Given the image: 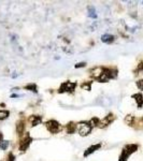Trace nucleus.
<instances>
[{"instance_id": "19", "label": "nucleus", "mask_w": 143, "mask_h": 161, "mask_svg": "<svg viewBox=\"0 0 143 161\" xmlns=\"http://www.w3.org/2000/svg\"><path fill=\"white\" fill-rule=\"evenodd\" d=\"M88 16L92 18H96L97 15H96V11H95L94 7H88Z\"/></svg>"}, {"instance_id": "23", "label": "nucleus", "mask_w": 143, "mask_h": 161, "mask_svg": "<svg viewBox=\"0 0 143 161\" xmlns=\"http://www.w3.org/2000/svg\"><path fill=\"white\" fill-rule=\"evenodd\" d=\"M7 161H15V157H14V155H13L12 153H9Z\"/></svg>"}, {"instance_id": "26", "label": "nucleus", "mask_w": 143, "mask_h": 161, "mask_svg": "<svg viewBox=\"0 0 143 161\" xmlns=\"http://www.w3.org/2000/svg\"><path fill=\"white\" fill-rule=\"evenodd\" d=\"M1 141H3V134H2V132L0 131V142H1Z\"/></svg>"}, {"instance_id": "21", "label": "nucleus", "mask_w": 143, "mask_h": 161, "mask_svg": "<svg viewBox=\"0 0 143 161\" xmlns=\"http://www.w3.org/2000/svg\"><path fill=\"white\" fill-rule=\"evenodd\" d=\"M135 74H139V73H141V72H143V61H141L140 64L137 66V69H135Z\"/></svg>"}, {"instance_id": "11", "label": "nucleus", "mask_w": 143, "mask_h": 161, "mask_svg": "<svg viewBox=\"0 0 143 161\" xmlns=\"http://www.w3.org/2000/svg\"><path fill=\"white\" fill-rule=\"evenodd\" d=\"M25 127H26L25 120L20 119L17 123H16V132H17L20 136H22V134L25 132Z\"/></svg>"}, {"instance_id": "10", "label": "nucleus", "mask_w": 143, "mask_h": 161, "mask_svg": "<svg viewBox=\"0 0 143 161\" xmlns=\"http://www.w3.org/2000/svg\"><path fill=\"white\" fill-rule=\"evenodd\" d=\"M101 41L105 44H111L115 41V37L113 34H110V33H105L101 36Z\"/></svg>"}, {"instance_id": "8", "label": "nucleus", "mask_w": 143, "mask_h": 161, "mask_svg": "<svg viewBox=\"0 0 143 161\" xmlns=\"http://www.w3.org/2000/svg\"><path fill=\"white\" fill-rule=\"evenodd\" d=\"M28 121L30 123L31 127H37L38 125H40L42 123V116L40 115H31L29 116Z\"/></svg>"}, {"instance_id": "7", "label": "nucleus", "mask_w": 143, "mask_h": 161, "mask_svg": "<svg viewBox=\"0 0 143 161\" xmlns=\"http://www.w3.org/2000/svg\"><path fill=\"white\" fill-rule=\"evenodd\" d=\"M115 119V116L114 114H112V113H110V114H108L107 116H105V118L102 120H100V126L99 127H101V128H105V127H108L109 125H111V123H113Z\"/></svg>"}, {"instance_id": "25", "label": "nucleus", "mask_w": 143, "mask_h": 161, "mask_svg": "<svg viewBox=\"0 0 143 161\" xmlns=\"http://www.w3.org/2000/svg\"><path fill=\"white\" fill-rule=\"evenodd\" d=\"M20 97H22V96H20V95H15V94L11 96V98H20Z\"/></svg>"}, {"instance_id": "5", "label": "nucleus", "mask_w": 143, "mask_h": 161, "mask_svg": "<svg viewBox=\"0 0 143 161\" xmlns=\"http://www.w3.org/2000/svg\"><path fill=\"white\" fill-rule=\"evenodd\" d=\"M45 126H46V129L49 130V132L53 133V134H56V133H58L61 130L60 124L55 119L47 120L45 123Z\"/></svg>"}, {"instance_id": "27", "label": "nucleus", "mask_w": 143, "mask_h": 161, "mask_svg": "<svg viewBox=\"0 0 143 161\" xmlns=\"http://www.w3.org/2000/svg\"><path fill=\"white\" fill-rule=\"evenodd\" d=\"M141 125H143V118H141Z\"/></svg>"}, {"instance_id": "9", "label": "nucleus", "mask_w": 143, "mask_h": 161, "mask_svg": "<svg viewBox=\"0 0 143 161\" xmlns=\"http://www.w3.org/2000/svg\"><path fill=\"white\" fill-rule=\"evenodd\" d=\"M101 147V144L100 143H98V144H94V145H92V146H90L88 148L86 149V151H84V154H83V156L84 157H88L90 155H92L93 153H95L96 151H98V149Z\"/></svg>"}, {"instance_id": "12", "label": "nucleus", "mask_w": 143, "mask_h": 161, "mask_svg": "<svg viewBox=\"0 0 143 161\" xmlns=\"http://www.w3.org/2000/svg\"><path fill=\"white\" fill-rule=\"evenodd\" d=\"M132 98L135 99V102H137V105H138L139 109H143V96H142V94H140V92L135 94V95H132Z\"/></svg>"}, {"instance_id": "2", "label": "nucleus", "mask_w": 143, "mask_h": 161, "mask_svg": "<svg viewBox=\"0 0 143 161\" xmlns=\"http://www.w3.org/2000/svg\"><path fill=\"white\" fill-rule=\"evenodd\" d=\"M92 125L90 124V121H80L78 124V131L79 134L81 136H86L92 132Z\"/></svg>"}, {"instance_id": "16", "label": "nucleus", "mask_w": 143, "mask_h": 161, "mask_svg": "<svg viewBox=\"0 0 143 161\" xmlns=\"http://www.w3.org/2000/svg\"><path fill=\"white\" fill-rule=\"evenodd\" d=\"M135 118L133 117L132 115H127L125 118V123L127 124L128 126H132L133 123H135Z\"/></svg>"}, {"instance_id": "15", "label": "nucleus", "mask_w": 143, "mask_h": 161, "mask_svg": "<svg viewBox=\"0 0 143 161\" xmlns=\"http://www.w3.org/2000/svg\"><path fill=\"white\" fill-rule=\"evenodd\" d=\"M9 115H10V112H9V111H7V110L0 111V121L7 119V118L9 117Z\"/></svg>"}, {"instance_id": "18", "label": "nucleus", "mask_w": 143, "mask_h": 161, "mask_svg": "<svg viewBox=\"0 0 143 161\" xmlns=\"http://www.w3.org/2000/svg\"><path fill=\"white\" fill-rule=\"evenodd\" d=\"M90 124L92 125V127H98L100 125V119L98 117H94L90 120Z\"/></svg>"}, {"instance_id": "4", "label": "nucleus", "mask_w": 143, "mask_h": 161, "mask_svg": "<svg viewBox=\"0 0 143 161\" xmlns=\"http://www.w3.org/2000/svg\"><path fill=\"white\" fill-rule=\"evenodd\" d=\"M32 141H33V139L30 136V134H29L28 132H26L25 136H24L23 138H22V140H20V145H18V149H20V151H26L27 149H28L29 146H30Z\"/></svg>"}, {"instance_id": "24", "label": "nucleus", "mask_w": 143, "mask_h": 161, "mask_svg": "<svg viewBox=\"0 0 143 161\" xmlns=\"http://www.w3.org/2000/svg\"><path fill=\"white\" fill-rule=\"evenodd\" d=\"M86 66V64L85 62H80V64H75V68H83V67H85Z\"/></svg>"}, {"instance_id": "17", "label": "nucleus", "mask_w": 143, "mask_h": 161, "mask_svg": "<svg viewBox=\"0 0 143 161\" xmlns=\"http://www.w3.org/2000/svg\"><path fill=\"white\" fill-rule=\"evenodd\" d=\"M9 145H10V142L7 140H3L0 142V149L1 151H5V149H8Z\"/></svg>"}, {"instance_id": "13", "label": "nucleus", "mask_w": 143, "mask_h": 161, "mask_svg": "<svg viewBox=\"0 0 143 161\" xmlns=\"http://www.w3.org/2000/svg\"><path fill=\"white\" fill-rule=\"evenodd\" d=\"M77 129H78V124L73 123V121H71V123L66 125V131H67V133H69V134L74 133L77 131Z\"/></svg>"}, {"instance_id": "14", "label": "nucleus", "mask_w": 143, "mask_h": 161, "mask_svg": "<svg viewBox=\"0 0 143 161\" xmlns=\"http://www.w3.org/2000/svg\"><path fill=\"white\" fill-rule=\"evenodd\" d=\"M26 90H29V91H33V92H38V87H37L36 84H33V83H30V84L26 85L25 87H24Z\"/></svg>"}, {"instance_id": "20", "label": "nucleus", "mask_w": 143, "mask_h": 161, "mask_svg": "<svg viewBox=\"0 0 143 161\" xmlns=\"http://www.w3.org/2000/svg\"><path fill=\"white\" fill-rule=\"evenodd\" d=\"M92 83L93 82H84L81 84V87L83 89H86V90H92Z\"/></svg>"}, {"instance_id": "3", "label": "nucleus", "mask_w": 143, "mask_h": 161, "mask_svg": "<svg viewBox=\"0 0 143 161\" xmlns=\"http://www.w3.org/2000/svg\"><path fill=\"white\" fill-rule=\"evenodd\" d=\"M78 86L77 82H70V81H66L62 84L60 85L58 89L59 94H65V92H69V94H72L75 89V87Z\"/></svg>"}, {"instance_id": "22", "label": "nucleus", "mask_w": 143, "mask_h": 161, "mask_svg": "<svg viewBox=\"0 0 143 161\" xmlns=\"http://www.w3.org/2000/svg\"><path fill=\"white\" fill-rule=\"evenodd\" d=\"M135 85H137V87H138L140 90H143V79L137 81V82H135Z\"/></svg>"}, {"instance_id": "6", "label": "nucleus", "mask_w": 143, "mask_h": 161, "mask_svg": "<svg viewBox=\"0 0 143 161\" xmlns=\"http://www.w3.org/2000/svg\"><path fill=\"white\" fill-rule=\"evenodd\" d=\"M105 67H96V68L92 69V70L90 71V77L99 82V79H101V76L103 75V72H105Z\"/></svg>"}, {"instance_id": "1", "label": "nucleus", "mask_w": 143, "mask_h": 161, "mask_svg": "<svg viewBox=\"0 0 143 161\" xmlns=\"http://www.w3.org/2000/svg\"><path fill=\"white\" fill-rule=\"evenodd\" d=\"M137 151H138V145L137 144H127L122 149V153L118 157V161H127L128 158Z\"/></svg>"}]
</instances>
